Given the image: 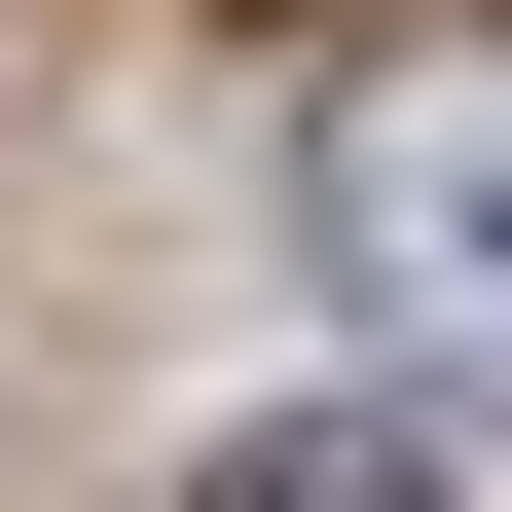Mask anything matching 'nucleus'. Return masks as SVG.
<instances>
[{"instance_id": "f03ea898", "label": "nucleus", "mask_w": 512, "mask_h": 512, "mask_svg": "<svg viewBox=\"0 0 512 512\" xmlns=\"http://www.w3.org/2000/svg\"><path fill=\"white\" fill-rule=\"evenodd\" d=\"M183 512H439V439H366V403H293V439H220Z\"/></svg>"}, {"instance_id": "f257e3e1", "label": "nucleus", "mask_w": 512, "mask_h": 512, "mask_svg": "<svg viewBox=\"0 0 512 512\" xmlns=\"http://www.w3.org/2000/svg\"><path fill=\"white\" fill-rule=\"evenodd\" d=\"M330 293L366 330H439V366H512V74H330Z\"/></svg>"}]
</instances>
